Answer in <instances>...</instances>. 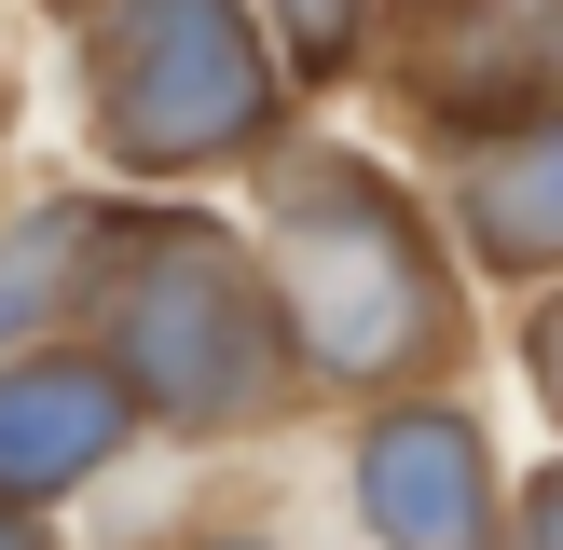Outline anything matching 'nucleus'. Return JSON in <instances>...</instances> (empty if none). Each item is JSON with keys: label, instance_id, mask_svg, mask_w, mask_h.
<instances>
[{"label": "nucleus", "instance_id": "6e6552de", "mask_svg": "<svg viewBox=\"0 0 563 550\" xmlns=\"http://www.w3.org/2000/svg\"><path fill=\"white\" fill-rule=\"evenodd\" d=\"M0 550H42V537H27V522H14V509H0Z\"/></svg>", "mask_w": 563, "mask_h": 550}, {"label": "nucleus", "instance_id": "423d86ee", "mask_svg": "<svg viewBox=\"0 0 563 550\" xmlns=\"http://www.w3.org/2000/svg\"><path fill=\"white\" fill-rule=\"evenodd\" d=\"M467 220H482L495 262L537 275L550 248H563V138H550V124H509L482 165H467Z\"/></svg>", "mask_w": 563, "mask_h": 550}, {"label": "nucleus", "instance_id": "20e7f679", "mask_svg": "<svg viewBox=\"0 0 563 550\" xmlns=\"http://www.w3.org/2000/svg\"><path fill=\"white\" fill-rule=\"evenodd\" d=\"M357 509L385 550H495V454L467 413H385L357 440Z\"/></svg>", "mask_w": 563, "mask_h": 550}, {"label": "nucleus", "instance_id": "f257e3e1", "mask_svg": "<svg viewBox=\"0 0 563 550\" xmlns=\"http://www.w3.org/2000/svg\"><path fill=\"white\" fill-rule=\"evenodd\" d=\"M275 289H289L302 358L344 372V385L412 372V358L440 344V262L399 220V193L357 179V165H317V179L275 207Z\"/></svg>", "mask_w": 563, "mask_h": 550}, {"label": "nucleus", "instance_id": "39448f33", "mask_svg": "<svg viewBox=\"0 0 563 550\" xmlns=\"http://www.w3.org/2000/svg\"><path fill=\"white\" fill-rule=\"evenodd\" d=\"M124 440V385L82 372V358H14L0 372V509L27 495H69L82 468H110Z\"/></svg>", "mask_w": 563, "mask_h": 550}, {"label": "nucleus", "instance_id": "7ed1b4c3", "mask_svg": "<svg viewBox=\"0 0 563 550\" xmlns=\"http://www.w3.org/2000/svg\"><path fill=\"white\" fill-rule=\"evenodd\" d=\"M110 358H124V399L179 413V427H220L275 385V344H262V302H247V262L192 220H165L124 275H110Z\"/></svg>", "mask_w": 563, "mask_h": 550}, {"label": "nucleus", "instance_id": "f03ea898", "mask_svg": "<svg viewBox=\"0 0 563 550\" xmlns=\"http://www.w3.org/2000/svg\"><path fill=\"white\" fill-rule=\"evenodd\" d=\"M275 124V42L247 0H110L97 28V138L124 165H207Z\"/></svg>", "mask_w": 563, "mask_h": 550}, {"label": "nucleus", "instance_id": "0eeeda50", "mask_svg": "<svg viewBox=\"0 0 563 550\" xmlns=\"http://www.w3.org/2000/svg\"><path fill=\"white\" fill-rule=\"evenodd\" d=\"M275 14H289V42H302V55H344L372 0H275Z\"/></svg>", "mask_w": 563, "mask_h": 550}]
</instances>
